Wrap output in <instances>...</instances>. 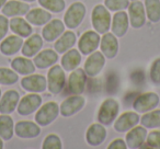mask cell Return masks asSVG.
<instances>
[{
	"label": "cell",
	"instance_id": "cell-46",
	"mask_svg": "<svg viewBox=\"0 0 160 149\" xmlns=\"http://www.w3.org/2000/svg\"><path fill=\"white\" fill-rule=\"evenodd\" d=\"M132 1H136V0H132Z\"/></svg>",
	"mask_w": 160,
	"mask_h": 149
},
{
	"label": "cell",
	"instance_id": "cell-35",
	"mask_svg": "<svg viewBox=\"0 0 160 149\" xmlns=\"http://www.w3.org/2000/svg\"><path fill=\"white\" fill-rule=\"evenodd\" d=\"M18 72L9 68H0V83L3 86L14 85L18 82Z\"/></svg>",
	"mask_w": 160,
	"mask_h": 149
},
{
	"label": "cell",
	"instance_id": "cell-7",
	"mask_svg": "<svg viewBox=\"0 0 160 149\" xmlns=\"http://www.w3.org/2000/svg\"><path fill=\"white\" fill-rule=\"evenodd\" d=\"M159 96L155 92H146L140 96H138L134 101V109L136 112L139 113H146L151 110L156 109L159 104Z\"/></svg>",
	"mask_w": 160,
	"mask_h": 149
},
{
	"label": "cell",
	"instance_id": "cell-24",
	"mask_svg": "<svg viewBox=\"0 0 160 149\" xmlns=\"http://www.w3.org/2000/svg\"><path fill=\"white\" fill-rule=\"evenodd\" d=\"M30 11V6L28 3L17 1V0H10L5 3L2 7V13L6 17H19L25 16Z\"/></svg>",
	"mask_w": 160,
	"mask_h": 149
},
{
	"label": "cell",
	"instance_id": "cell-38",
	"mask_svg": "<svg viewBox=\"0 0 160 149\" xmlns=\"http://www.w3.org/2000/svg\"><path fill=\"white\" fill-rule=\"evenodd\" d=\"M150 79L156 86H160V58H157L151 65Z\"/></svg>",
	"mask_w": 160,
	"mask_h": 149
},
{
	"label": "cell",
	"instance_id": "cell-42",
	"mask_svg": "<svg viewBox=\"0 0 160 149\" xmlns=\"http://www.w3.org/2000/svg\"><path fill=\"white\" fill-rule=\"evenodd\" d=\"M6 2H7V0H0V9H1V7L5 6Z\"/></svg>",
	"mask_w": 160,
	"mask_h": 149
},
{
	"label": "cell",
	"instance_id": "cell-3",
	"mask_svg": "<svg viewBox=\"0 0 160 149\" xmlns=\"http://www.w3.org/2000/svg\"><path fill=\"white\" fill-rule=\"evenodd\" d=\"M58 114H59V107L56 102L51 101L40 107L34 118L40 126H47L57 118Z\"/></svg>",
	"mask_w": 160,
	"mask_h": 149
},
{
	"label": "cell",
	"instance_id": "cell-31",
	"mask_svg": "<svg viewBox=\"0 0 160 149\" xmlns=\"http://www.w3.org/2000/svg\"><path fill=\"white\" fill-rule=\"evenodd\" d=\"M13 120L7 114L0 116V137L5 140H10L13 137Z\"/></svg>",
	"mask_w": 160,
	"mask_h": 149
},
{
	"label": "cell",
	"instance_id": "cell-21",
	"mask_svg": "<svg viewBox=\"0 0 160 149\" xmlns=\"http://www.w3.org/2000/svg\"><path fill=\"white\" fill-rule=\"evenodd\" d=\"M58 60L57 52L54 49H44L34 56V65L40 69H45L53 66Z\"/></svg>",
	"mask_w": 160,
	"mask_h": 149
},
{
	"label": "cell",
	"instance_id": "cell-8",
	"mask_svg": "<svg viewBox=\"0 0 160 149\" xmlns=\"http://www.w3.org/2000/svg\"><path fill=\"white\" fill-rule=\"evenodd\" d=\"M85 104V98L81 97L80 94H75V96L68 97L62 101L59 107V112L62 116L69 117V116H72L76 113H78L80 110H82Z\"/></svg>",
	"mask_w": 160,
	"mask_h": 149
},
{
	"label": "cell",
	"instance_id": "cell-40",
	"mask_svg": "<svg viewBox=\"0 0 160 149\" xmlns=\"http://www.w3.org/2000/svg\"><path fill=\"white\" fill-rule=\"evenodd\" d=\"M9 30V21L6 16H0V41L3 40Z\"/></svg>",
	"mask_w": 160,
	"mask_h": 149
},
{
	"label": "cell",
	"instance_id": "cell-9",
	"mask_svg": "<svg viewBox=\"0 0 160 149\" xmlns=\"http://www.w3.org/2000/svg\"><path fill=\"white\" fill-rule=\"evenodd\" d=\"M41 104H42V98L38 93L32 92V93L24 96L19 101L17 111L20 115H30L40 109Z\"/></svg>",
	"mask_w": 160,
	"mask_h": 149
},
{
	"label": "cell",
	"instance_id": "cell-15",
	"mask_svg": "<svg viewBox=\"0 0 160 149\" xmlns=\"http://www.w3.org/2000/svg\"><path fill=\"white\" fill-rule=\"evenodd\" d=\"M65 32V23L58 19L51 20L42 30V35L46 42H54Z\"/></svg>",
	"mask_w": 160,
	"mask_h": 149
},
{
	"label": "cell",
	"instance_id": "cell-5",
	"mask_svg": "<svg viewBox=\"0 0 160 149\" xmlns=\"http://www.w3.org/2000/svg\"><path fill=\"white\" fill-rule=\"evenodd\" d=\"M118 111H120V105L118 102L114 99H107L102 102L98 113V120L101 124L110 125L114 122L118 117Z\"/></svg>",
	"mask_w": 160,
	"mask_h": 149
},
{
	"label": "cell",
	"instance_id": "cell-10",
	"mask_svg": "<svg viewBox=\"0 0 160 149\" xmlns=\"http://www.w3.org/2000/svg\"><path fill=\"white\" fill-rule=\"evenodd\" d=\"M21 87L24 90L34 93L44 92L47 88V79L42 75L31 73L21 80Z\"/></svg>",
	"mask_w": 160,
	"mask_h": 149
},
{
	"label": "cell",
	"instance_id": "cell-34",
	"mask_svg": "<svg viewBox=\"0 0 160 149\" xmlns=\"http://www.w3.org/2000/svg\"><path fill=\"white\" fill-rule=\"evenodd\" d=\"M38 3L44 9L48 10L49 12H54V13H60L64 11L66 7L65 0H38Z\"/></svg>",
	"mask_w": 160,
	"mask_h": 149
},
{
	"label": "cell",
	"instance_id": "cell-33",
	"mask_svg": "<svg viewBox=\"0 0 160 149\" xmlns=\"http://www.w3.org/2000/svg\"><path fill=\"white\" fill-rule=\"evenodd\" d=\"M146 16L151 22L160 21V0H145Z\"/></svg>",
	"mask_w": 160,
	"mask_h": 149
},
{
	"label": "cell",
	"instance_id": "cell-27",
	"mask_svg": "<svg viewBox=\"0 0 160 149\" xmlns=\"http://www.w3.org/2000/svg\"><path fill=\"white\" fill-rule=\"evenodd\" d=\"M11 67L16 72L23 75V76L31 75L35 71L34 62L29 59V57H16L11 62Z\"/></svg>",
	"mask_w": 160,
	"mask_h": 149
},
{
	"label": "cell",
	"instance_id": "cell-11",
	"mask_svg": "<svg viewBox=\"0 0 160 149\" xmlns=\"http://www.w3.org/2000/svg\"><path fill=\"white\" fill-rule=\"evenodd\" d=\"M129 23L134 29H140L146 23V11L145 6L140 1L136 0L128 6Z\"/></svg>",
	"mask_w": 160,
	"mask_h": 149
},
{
	"label": "cell",
	"instance_id": "cell-29",
	"mask_svg": "<svg viewBox=\"0 0 160 149\" xmlns=\"http://www.w3.org/2000/svg\"><path fill=\"white\" fill-rule=\"evenodd\" d=\"M9 27L13 33H16L17 35L21 36V37H29L33 31L30 23L27 20L19 18V17H14L12 20H10Z\"/></svg>",
	"mask_w": 160,
	"mask_h": 149
},
{
	"label": "cell",
	"instance_id": "cell-20",
	"mask_svg": "<svg viewBox=\"0 0 160 149\" xmlns=\"http://www.w3.org/2000/svg\"><path fill=\"white\" fill-rule=\"evenodd\" d=\"M128 25H129V19H128V14L126 12L118 11L114 14L113 20H112V32L115 36L121 37V36H124L126 34L127 30H128Z\"/></svg>",
	"mask_w": 160,
	"mask_h": 149
},
{
	"label": "cell",
	"instance_id": "cell-36",
	"mask_svg": "<svg viewBox=\"0 0 160 149\" xmlns=\"http://www.w3.org/2000/svg\"><path fill=\"white\" fill-rule=\"evenodd\" d=\"M43 149H62V144L60 138L56 134H49L44 139L42 145Z\"/></svg>",
	"mask_w": 160,
	"mask_h": 149
},
{
	"label": "cell",
	"instance_id": "cell-26",
	"mask_svg": "<svg viewBox=\"0 0 160 149\" xmlns=\"http://www.w3.org/2000/svg\"><path fill=\"white\" fill-rule=\"evenodd\" d=\"M25 16H27L28 22L35 27L45 25L48 21L52 20L51 12L46 11V9H42V8H35V9L30 10Z\"/></svg>",
	"mask_w": 160,
	"mask_h": 149
},
{
	"label": "cell",
	"instance_id": "cell-44",
	"mask_svg": "<svg viewBox=\"0 0 160 149\" xmlns=\"http://www.w3.org/2000/svg\"><path fill=\"white\" fill-rule=\"evenodd\" d=\"M22 1H27V2H33L35 0H22Z\"/></svg>",
	"mask_w": 160,
	"mask_h": 149
},
{
	"label": "cell",
	"instance_id": "cell-19",
	"mask_svg": "<svg viewBox=\"0 0 160 149\" xmlns=\"http://www.w3.org/2000/svg\"><path fill=\"white\" fill-rule=\"evenodd\" d=\"M147 129L144 126H134L126 135V145L128 148H139L147 138Z\"/></svg>",
	"mask_w": 160,
	"mask_h": 149
},
{
	"label": "cell",
	"instance_id": "cell-37",
	"mask_svg": "<svg viewBox=\"0 0 160 149\" xmlns=\"http://www.w3.org/2000/svg\"><path fill=\"white\" fill-rule=\"evenodd\" d=\"M104 5L111 11H122L128 8L129 0H105Z\"/></svg>",
	"mask_w": 160,
	"mask_h": 149
},
{
	"label": "cell",
	"instance_id": "cell-18",
	"mask_svg": "<svg viewBox=\"0 0 160 149\" xmlns=\"http://www.w3.org/2000/svg\"><path fill=\"white\" fill-rule=\"evenodd\" d=\"M14 132L20 138H34L40 135L41 128L31 121H20L14 126Z\"/></svg>",
	"mask_w": 160,
	"mask_h": 149
},
{
	"label": "cell",
	"instance_id": "cell-6",
	"mask_svg": "<svg viewBox=\"0 0 160 149\" xmlns=\"http://www.w3.org/2000/svg\"><path fill=\"white\" fill-rule=\"evenodd\" d=\"M101 37L97 31H87L80 36L78 47L79 51L83 55H90L96 52L98 46L100 45Z\"/></svg>",
	"mask_w": 160,
	"mask_h": 149
},
{
	"label": "cell",
	"instance_id": "cell-32",
	"mask_svg": "<svg viewBox=\"0 0 160 149\" xmlns=\"http://www.w3.org/2000/svg\"><path fill=\"white\" fill-rule=\"evenodd\" d=\"M146 128H157L160 127V110H151L146 112L139 121Z\"/></svg>",
	"mask_w": 160,
	"mask_h": 149
},
{
	"label": "cell",
	"instance_id": "cell-39",
	"mask_svg": "<svg viewBox=\"0 0 160 149\" xmlns=\"http://www.w3.org/2000/svg\"><path fill=\"white\" fill-rule=\"evenodd\" d=\"M147 144L151 148H160V132L153 131L147 135Z\"/></svg>",
	"mask_w": 160,
	"mask_h": 149
},
{
	"label": "cell",
	"instance_id": "cell-17",
	"mask_svg": "<svg viewBox=\"0 0 160 149\" xmlns=\"http://www.w3.org/2000/svg\"><path fill=\"white\" fill-rule=\"evenodd\" d=\"M20 101V96L16 90H8L0 99V113L10 114L17 109Z\"/></svg>",
	"mask_w": 160,
	"mask_h": 149
},
{
	"label": "cell",
	"instance_id": "cell-28",
	"mask_svg": "<svg viewBox=\"0 0 160 149\" xmlns=\"http://www.w3.org/2000/svg\"><path fill=\"white\" fill-rule=\"evenodd\" d=\"M76 43V34L72 31H66L55 42L54 48L57 53L62 54L71 49Z\"/></svg>",
	"mask_w": 160,
	"mask_h": 149
},
{
	"label": "cell",
	"instance_id": "cell-41",
	"mask_svg": "<svg viewBox=\"0 0 160 149\" xmlns=\"http://www.w3.org/2000/svg\"><path fill=\"white\" fill-rule=\"evenodd\" d=\"M127 145L126 142H124L121 138H118V139L113 140L111 144L109 145V149H126Z\"/></svg>",
	"mask_w": 160,
	"mask_h": 149
},
{
	"label": "cell",
	"instance_id": "cell-4",
	"mask_svg": "<svg viewBox=\"0 0 160 149\" xmlns=\"http://www.w3.org/2000/svg\"><path fill=\"white\" fill-rule=\"evenodd\" d=\"M86 16V7L82 2H75L68 8L64 17V23L68 29L78 27Z\"/></svg>",
	"mask_w": 160,
	"mask_h": 149
},
{
	"label": "cell",
	"instance_id": "cell-14",
	"mask_svg": "<svg viewBox=\"0 0 160 149\" xmlns=\"http://www.w3.org/2000/svg\"><path fill=\"white\" fill-rule=\"evenodd\" d=\"M140 118L136 112H125V113L121 114L118 117V120L114 123V129L118 133H125V132L132 129L134 126L139 123Z\"/></svg>",
	"mask_w": 160,
	"mask_h": 149
},
{
	"label": "cell",
	"instance_id": "cell-22",
	"mask_svg": "<svg viewBox=\"0 0 160 149\" xmlns=\"http://www.w3.org/2000/svg\"><path fill=\"white\" fill-rule=\"evenodd\" d=\"M23 45V38L19 35H10L6 37L0 44V52L6 56H12L17 54Z\"/></svg>",
	"mask_w": 160,
	"mask_h": 149
},
{
	"label": "cell",
	"instance_id": "cell-1",
	"mask_svg": "<svg viewBox=\"0 0 160 149\" xmlns=\"http://www.w3.org/2000/svg\"><path fill=\"white\" fill-rule=\"evenodd\" d=\"M92 25L99 34H104L111 27V14L105 6L98 5L92 10Z\"/></svg>",
	"mask_w": 160,
	"mask_h": 149
},
{
	"label": "cell",
	"instance_id": "cell-23",
	"mask_svg": "<svg viewBox=\"0 0 160 149\" xmlns=\"http://www.w3.org/2000/svg\"><path fill=\"white\" fill-rule=\"evenodd\" d=\"M107 138V129L103 126V124H92L88 128L86 134V139L88 144L91 146H99Z\"/></svg>",
	"mask_w": 160,
	"mask_h": 149
},
{
	"label": "cell",
	"instance_id": "cell-30",
	"mask_svg": "<svg viewBox=\"0 0 160 149\" xmlns=\"http://www.w3.org/2000/svg\"><path fill=\"white\" fill-rule=\"evenodd\" d=\"M81 62V55L78 49H69L64 54L62 58V67L66 71H72L79 66Z\"/></svg>",
	"mask_w": 160,
	"mask_h": 149
},
{
	"label": "cell",
	"instance_id": "cell-43",
	"mask_svg": "<svg viewBox=\"0 0 160 149\" xmlns=\"http://www.w3.org/2000/svg\"><path fill=\"white\" fill-rule=\"evenodd\" d=\"M3 148V142H2V139H1V137H0V149Z\"/></svg>",
	"mask_w": 160,
	"mask_h": 149
},
{
	"label": "cell",
	"instance_id": "cell-13",
	"mask_svg": "<svg viewBox=\"0 0 160 149\" xmlns=\"http://www.w3.org/2000/svg\"><path fill=\"white\" fill-rule=\"evenodd\" d=\"M86 81H87V73L85 69L78 68L72 70L68 78V90L72 94H81L85 91Z\"/></svg>",
	"mask_w": 160,
	"mask_h": 149
},
{
	"label": "cell",
	"instance_id": "cell-2",
	"mask_svg": "<svg viewBox=\"0 0 160 149\" xmlns=\"http://www.w3.org/2000/svg\"><path fill=\"white\" fill-rule=\"evenodd\" d=\"M66 83V77L59 65H53L47 73V88L53 94H59Z\"/></svg>",
	"mask_w": 160,
	"mask_h": 149
},
{
	"label": "cell",
	"instance_id": "cell-12",
	"mask_svg": "<svg viewBox=\"0 0 160 149\" xmlns=\"http://www.w3.org/2000/svg\"><path fill=\"white\" fill-rule=\"evenodd\" d=\"M105 64V56L102 52H93L85 62V72L89 77L98 76Z\"/></svg>",
	"mask_w": 160,
	"mask_h": 149
},
{
	"label": "cell",
	"instance_id": "cell-16",
	"mask_svg": "<svg viewBox=\"0 0 160 149\" xmlns=\"http://www.w3.org/2000/svg\"><path fill=\"white\" fill-rule=\"evenodd\" d=\"M101 52L109 59L114 58L118 52V42L113 33H104L100 41Z\"/></svg>",
	"mask_w": 160,
	"mask_h": 149
},
{
	"label": "cell",
	"instance_id": "cell-45",
	"mask_svg": "<svg viewBox=\"0 0 160 149\" xmlns=\"http://www.w3.org/2000/svg\"><path fill=\"white\" fill-rule=\"evenodd\" d=\"M0 98H1V90H0Z\"/></svg>",
	"mask_w": 160,
	"mask_h": 149
},
{
	"label": "cell",
	"instance_id": "cell-25",
	"mask_svg": "<svg viewBox=\"0 0 160 149\" xmlns=\"http://www.w3.org/2000/svg\"><path fill=\"white\" fill-rule=\"evenodd\" d=\"M43 47V38L40 34H33L22 45V54L27 57H34Z\"/></svg>",
	"mask_w": 160,
	"mask_h": 149
}]
</instances>
